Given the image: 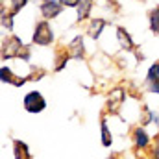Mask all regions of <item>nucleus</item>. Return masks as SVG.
Segmentation results:
<instances>
[{
	"mask_svg": "<svg viewBox=\"0 0 159 159\" xmlns=\"http://www.w3.org/2000/svg\"><path fill=\"white\" fill-rule=\"evenodd\" d=\"M46 98L41 94L39 91H28L24 96H22V109L30 115H37L43 113L46 109Z\"/></svg>",
	"mask_w": 159,
	"mask_h": 159,
	"instance_id": "nucleus-3",
	"label": "nucleus"
},
{
	"mask_svg": "<svg viewBox=\"0 0 159 159\" xmlns=\"http://www.w3.org/2000/svg\"><path fill=\"white\" fill-rule=\"evenodd\" d=\"M150 157L159 159V135L154 139V144H152V148H150Z\"/></svg>",
	"mask_w": 159,
	"mask_h": 159,
	"instance_id": "nucleus-21",
	"label": "nucleus"
},
{
	"mask_svg": "<svg viewBox=\"0 0 159 159\" xmlns=\"http://www.w3.org/2000/svg\"><path fill=\"white\" fill-rule=\"evenodd\" d=\"M156 80H159V61L152 63V65H150V69L146 70V78H144V83L148 85V83H152V81H156Z\"/></svg>",
	"mask_w": 159,
	"mask_h": 159,
	"instance_id": "nucleus-18",
	"label": "nucleus"
},
{
	"mask_svg": "<svg viewBox=\"0 0 159 159\" xmlns=\"http://www.w3.org/2000/svg\"><path fill=\"white\" fill-rule=\"evenodd\" d=\"M157 117H159V113L152 111L148 106H143V117H141V122H143V126H150V124H156V122H157Z\"/></svg>",
	"mask_w": 159,
	"mask_h": 159,
	"instance_id": "nucleus-17",
	"label": "nucleus"
},
{
	"mask_svg": "<svg viewBox=\"0 0 159 159\" xmlns=\"http://www.w3.org/2000/svg\"><path fill=\"white\" fill-rule=\"evenodd\" d=\"M156 126H157V128H159V117H157V122H156Z\"/></svg>",
	"mask_w": 159,
	"mask_h": 159,
	"instance_id": "nucleus-26",
	"label": "nucleus"
},
{
	"mask_svg": "<svg viewBox=\"0 0 159 159\" xmlns=\"http://www.w3.org/2000/svg\"><path fill=\"white\" fill-rule=\"evenodd\" d=\"M107 24H109L107 19H104V17H94V19L89 20V26H87V32H85V34H87L93 41H98L100 35H102V32H104V28H106Z\"/></svg>",
	"mask_w": 159,
	"mask_h": 159,
	"instance_id": "nucleus-8",
	"label": "nucleus"
},
{
	"mask_svg": "<svg viewBox=\"0 0 159 159\" xmlns=\"http://www.w3.org/2000/svg\"><path fill=\"white\" fill-rule=\"evenodd\" d=\"M117 41H119L120 50H124V52H133L137 48L133 39H131V34L124 26H117Z\"/></svg>",
	"mask_w": 159,
	"mask_h": 159,
	"instance_id": "nucleus-10",
	"label": "nucleus"
},
{
	"mask_svg": "<svg viewBox=\"0 0 159 159\" xmlns=\"http://www.w3.org/2000/svg\"><path fill=\"white\" fill-rule=\"evenodd\" d=\"M24 48V43L19 35H7L2 39V46H0V57L2 61L6 59H19L20 52Z\"/></svg>",
	"mask_w": 159,
	"mask_h": 159,
	"instance_id": "nucleus-2",
	"label": "nucleus"
},
{
	"mask_svg": "<svg viewBox=\"0 0 159 159\" xmlns=\"http://www.w3.org/2000/svg\"><path fill=\"white\" fill-rule=\"evenodd\" d=\"M124 102H126V91L122 87L111 89L107 94V100H106V113L107 115H119Z\"/></svg>",
	"mask_w": 159,
	"mask_h": 159,
	"instance_id": "nucleus-4",
	"label": "nucleus"
},
{
	"mask_svg": "<svg viewBox=\"0 0 159 159\" xmlns=\"http://www.w3.org/2000/svg\"><path fill=\"white\" fill-rule=\"evenodd\" d=\"M28 2H30V0H9V11L17 15V13H20V11L28 6Z\"/></svg>",
	"mask_w": 159,
	"mask_h": 159,
	"instance_id": "nucleus-19",
	"label": "nucleus"
},
{
	"mask_svg": "<svg viewBox=\"0 0 159 159\" xmlns=\"http://www.w3.org/2000/svg\"><path fill=\"white\" fill-rule=\"evenodd\" d=\"M63 7L65 6L59 0H41V4H39V11L43 15V19H48V20L57 19L63 13Z\"/></svg>",
	"mask_w": 159,
	"mask_h": 159,
	"instance_id": "nucleus-6",
	"label": "nucleus"
},
{
	"mask_svg": "<svg viewBox=\"0 0 159 159\" xmlns=\"http://www.w3.org/2000/svg\"><path fill=\"white\" fill-rule=\"evenodd\" d=\"M131 144L135 152H144L150 148L152 144V137L148 135V131L144 129V126H135L131 129Z\"/></svg>",
	"mask_w": 159,
	"mask_h": 159,
	"instance_id": "nucleus-5",
	"label": "nucleus"
},
{
	"mask_svg": "<svg viewBox=\"0 0 159 159\" xmlns=\"http://www.w3.org/2000/svg\"><path fill=\"white\" fill-rule=\"evenodd\" d=\"M19 59H22L24 63H30V59H32V46L24 44V48H22V52H20V56H19Z\"/></svg>",
	"mask_w": 159,
	"mask_h": 159,
	"instance_id": "nucleus-20",
	"label": "nucleus"
},
{
	"mask_svg": "<svg viewBox=\"0 0 159 159\" xmlns=\"http://www.w3.org/2000/svg\"><path fill=\"white\" fill-rule=\"evenodd\" d=\"M148 28L154 35L159 37V4L148 11Z\"/></svg>",
	"mask_w": 159,
	"mask_h": 159,
	"instance_id": "nucleus-16",
	"label": "nucleus"
},
{
	"mask_svg": "<svg viewBox=\"0 0 159 159\" xmlns=\"http://www.w3.org/2000/svg\"><path fill=\"white\" fill-rule=\"evenodd\" d=\"M44 74H46V70H44V69H34V70H32V74H30L28 78L34 80V81H35V80L39 81V80H43V76H44Z\"/></svg>",
	"mask_w": 159,
	"mask_h": 159,
	"instance_id": "nucleus-22",
	"label": "nucleus"
},
{
	"mask_svg": "<svg viewBox=\"0 0 159 159\" xmlns=\"http://www.w3.org/2000/svg\"><path fill=\"white\" fill-rule=\"evenodd\" d=\"M100 141H102L104 148H111V144H113V133H111V129L107 126L106 115L100 117Z\"/></svg>",
	"mask_w": 159,
	"mask_h": 159,
	"instance_id": "nucleus-12",
	"label": "nucleus"
},
{
	"mask_svg": "<svg viewBox=\"0 0 159 159\" xmlns=\"http://www.w3.org/2000/svg\"><path fill=\"white\" fill-rule=\"evenodd\" d=\"M93 7H94V0H80L78 7H76V22L78 24L91 19Z\"/></svg>",
	"mask_w": 159,
	"mask_h": 159,
	"instance_id": "nucleus-11",
	"label": "nucleus"
},
{
	"mask_svg": "<svg viewBox=\"0 0 159 159\" xmlns=\"http://www.w3.org/2000/svg\"><path fill=\"white\" fill-rule=\"evenodd\" d=\"M13 157L15 159H32L30 146L24 141H20V139H13Z\"/></svg>",
	"mask_w": 159,
	"mask_h": 159,
	"instance_id": "nucleus-13",
	"label": "nucleus"
},
{
	"mask_svg": "<svg viewBox=\"0 0 159 159\" xmlns=\"http://www.w3.org/2000/svg\"><path fill=\"white\" fill-rule=\"evenodd\" d=\"M72 57H70V54H69V50H67V46L65 48H61V50H57L56 52V67H54V72H61L65 67H67V63L70 61Z\"/></svg>",
	"mask_w": 159,
	"mask_h": 159,
	"instance_id": "nucleus-14",
	"label": "nucleus"
},
{
	"mask_svg": "<svg viewBox=\"0 0 159 159\" xmlns=\"http://www.w3.org/2000/svg\"><path fill=\"white\" fill-rule=\"evenodd\" d=\"M133 54H135V59H137V61H144V54H143L141 50H137V48H135V50H133Z\"/></svg>",
	"mask_w": 159,
	"mask_h": 159,
	"instance_id": "nucleus-25",
	"label": "nucleus"
},
{
	"mask_svg": "<svg viewBox=\"0 0 159 159\" xmlns=\"http://www.w3.org/2000/svg\"><path fill=\"white\" fill-rule=\"evenodd\" d=\"M13 17H15V13H11V11L6 13V6L0 4V24L4 30H7V34L13 32Z\"/></svg>",
	"mask_w": 159,
	"mask_h": 159,
	"instance_id": "nucleus-15",
	"label": "nucleus"
},
{
	"mask_svg": "<svg viewBox=\"0 0 159 159\" xmlns=\"http://www.w3.org/2000/svg\"><path fill=\"white\" fill-rule=\"evenodd\" d=\"M54 41H56V34H54L48 19L37 20L35 26H34V34H32V44L50 46V44H54Z\"/></svg>",
	"mask_w": 159,
	"mask_h": 159,
	"instance_id": "nucleus-1",
	"label": "nucleus"
},
{
	"mask_svg": "<svg viewBox=\"0 0 159 159\" xmlns=\"http://www.w3.org/2000/svg\"><path fill=\"white\" fill-rule=\"evenodd\" d=\"M148 91H150L152 94H159V80L152 81V83H148Z\"/></svg>",
	"mask_w": 159,
	"mask_h": 159,
	"instance_id": "nucleus-23",
	"label": "nucleus"
},
{
	"mask_svg": "<svg viewBox=\"0 0 159 159\" xmlns=\"http://www.w3.org/2000/svg\"><path fill=\"white\" fill-rule=\"evenodd\" d=\"M0 81H2V83H9V85H13V87H22L26 81H30V78H28V76H26V78L15 76L13 70H11L7 65H2V67H0Z\"/></svg>",
	"mask_w": 159,
	"mask_h": 159,
	"instance_id": "nucleus-9",
	"label": "nucleus"
},
{
	"mask_svg": "<svg viewBox=\"0 0 159 159\" xmlns=\"http://www.w3.org/2000/svg\"><path fill=\"white\" fill-rule=\"evenodd\" d=\"M65 7H72V9H76L78 7V4H80V0H59Z\"/></svg>",
	"mask_w": 159,
	"mask_h": 159,
	"instance_id": "nucleus-24",
	"label": "nucleus"
},
{
	"mask_svg": "<svg viewBox=\"0 0 159 159\" xmlns=\"http://www.w3.org/2000/svg\"><path fill=\"white\" fill-rule=\"evenodd\" d=\"M67 50H69V54H70L72 59H78V61L85 59V56H87V48H85L83 35H76L74 39L67 44Z\"/></svg>",
	"mask_w": 159,
	"mask_h": 159,
	"instance_id": "nucleus-7",
	"label": "nucleus"
}]
</instances>
